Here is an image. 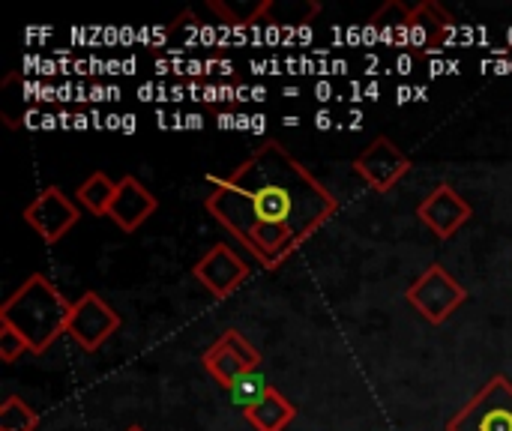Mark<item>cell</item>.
<instances>
[{
    "label": "cell",
    "instance_id": "obj_1",
    "mask_svg": "<svg viewBox=\"0 0 512 431\" xmlns=\"http://www.w3.org/2000/svg\"><path fill=\"white\" fill-rule=\"evenodd\" d=\"M204 207L264 270H276L336 216L339 201L285 144L267 138L213 183Z\"/></svg>",
    "mask_w": 512,
    "mask_h": 431
},
{
    "label": "cell",
    "instance_id": "obj_2",
    "mask_svg": "<svg viewBox=\"0 0 512 431\" xmlns=\"http://www.w3.org/2000/svg\"><path fill=\"white\" fill-rule=\"evenodd\" d=\"M72 303L60 288L42 276H27L0 306V324H9L30 348V354H45L69 327Z\"/></svg>",
    "mask_w": 512,
    "mask_h": 431
},
{
    "label": "cell",
    "instance_id": "obj_3",
    "mask_svg": "<svg viewBox=\"0 0 512 431\" xmlns=\"http://www.w3.org/2000/svg\"><path fill=\"white\" fill-rule=\"evenodd\" d=\"M447 431H512V381L492 378L450 423Z\"/></svg>",
    "mask_w": 512,
    "mask_h": 431
},
{
    "label": "cell",
    "instance_id": "obj_4",
    "mask_svg": "<svg viewBox=\"0 0 512 431\" xmlns=\"http://www.w3.org/2000/svg\"><path fill=\"white\" fill-rule=\"evenodd\" d=\"M405 300L429 321V324H444L465 300H468V288L462 282H456L441 264H432L408 291Z\"/></svg>",
    "mask_w": 512,
    "mask_h": 431
},
{
    "label": "cell",
    "instance_id": "obj_5",
    "mask_svg": "<svg viewBox=\"0 0 512 431\" xmlns=\"http://www.w3.org/2000/svg\"><path fill=\"white\" fill-rule=\"evenodd\" d=\"M24 222L45 243H60L81 222V210L60 186H48L24 207Z\"/></svg>",
    "mask_w": 512,
    "mask_h": 431
},
{
    "label": "cell",
    "instance_id": "obj_6",
    "mask_svg": "<svg viewBox=\"0 0 512 431\" xmlns=\"http://www.w3.org/2000/svg\"><path fill=\"white\" fill-rule=\"evenodd\" d=\"M411 168H414V162H411L387 135L375 138V141L354 159L357 177H363L366 186H369L372 192H381V195L393 192V189L399 186V180L411 174Z\"/></svg>",
    "mask_w": 512,
    "mask_h": 431
},
{
    "label": "cell",
    "instance_id": "obj_7",
    "mask_svg": "<svg viewBox=\"0 0 512 431\" xmlns=\"http://www.w3.org/2000/svg\"><path fill=\"white\" fill-rule=\"evenodd\" d=\"M117 330H120V315L99 294L87 291L72 303L66 336H72L84 351H90V354L99 351Z\"/></svg>",
    "mask_w": 512,
    "mask_h": 431
},
{
    "label": "cell",
    "instance_id": "obj_8",
    "mask_svg": "<svg viewBox=\"0 0 512 431\" xmlns=\"http://www.w3.org/2000/svg\"><path fill=\"white\" fill-rule=\"evenodd\" d=\"M474 210L471 204L450 186V183H438L417 207V219L438 237V240H450L456 237V231H462L471 222Z\"/></svg>",
    "mask_w": 512,
    "mask_h": 431
},
{
    "label": "cell",
    "instance_id": "obj_9",
    "mask_svg": "<svg viewBox=\"0 0 512 431\" xmlns=\"http://www.w3.org/2000/svg\"><path fill=\"white\" fill-rule=\"evenodd\" d=\"M192 276L216 297V300H225L231 297L249 276V264L225 243H216L195 267H192Z\"/></svg>",
    "mask_w": 512,
    "mask_h": 431
},
{
    "label": "cell",
    "instance_id": "obj_10",
    "mask_svg": "<svg viewBox=\"0 0 512 431\" xmlns=\"http://www.w3.org/2000/svg\"><path fill=\"white\" fill-rule=\"evenodd\" d=\"M156 210H159V198H156L135 174H126V177L117 183V195H114V201H111L108 219H111L123 234H135Z\"/></svg>",
    "mask_w": 512,
    "mask_h": 431
},
{
    "label": "cell",
    "instance_id": "obj_11",
    "mask_svg": "<svg viewBox=\"0 0 512 431\" xmlns=\"http://www.w3.org/2000/svg\"><path fill=\"white\" fill-rule=\"evenodd\" d=\"M456 21L453 15L435 3V0H423L411 9V27H408V42L405 48L417 51V54H432V51H441L453 33Z\"/></svg>",
    "mask_w": 512,
    "mask_h": 431
},
{
    "label": "cell",
    "instance_id": "obj_12",
    "mask_svg": "<svg viewBox=\"0 0 512 431\" xmlns=\"http://www.w3.org/2000/svg\"><path fill=\"white\" fill-rule=\"evenodd\" d=\"M411 9L399 0H390L381 12H375V18L366 27V39L369 42H384V45H396L405 48L408 42V27H411Z\"/></svg>",
    "mask_w": 512,
    "mask_h": 431
},
{
    "label": "cell",
    "instance_id": "obj_13",
    "mask_svg": "<svg viewBox=\"0 0 512 431\" xmlns=\"http://www.w3.org/2000/svg\"><path fill=\"white\" fill-rule=\"evenodd\" d=\"M201 363H204V369L210 372V378H216V384H222L225 390H231L234 381L243 378L246 372H258V369H252V366L237 354V348L228 342L225 333L219 336L216 345H210V348L204 351Z\"/></svg>",
    "mask_w": 512,
    "mask_h": 431
},
{
    "label": "cell",
    "instance_id": "obj_14",
    "mask_svg": "<svg viewBox=\"0 0 512 431\" xmlns=\"http://www.w3.org/2000/svg\"><path fill=\"white\" fill-rule=\"evenodd\" d=\"M243 417L252 423V429L255 431H285L294 423L297 408H294L276 387H270V390L264 393V399H258L252 408L243 411Z\"/></svg>",
    "mask_w": 512,
    "mask_h": 431
},
{
    "label": "cell",
    "instance_id": "obj_15",
    "mask_svg": "<svg viewBox=\"0 0 512 431\" xmlns=\"http://www.w3.org/2000/svg\"><path fill=\"white\" fill-rule=\"evenodd\" d=\"M114 195H117V183H114L108 174H102V171L90 174V177L75 189L78 204H81L84 210H90L93 216H108Z\"/></svg>",
    "mask_w": 512,
    "mask_h": 431
},
{
    "label": "cell",
    "instance_id": "obj_16",
    "mask_svg": "<svg viewBox=\"0 0 512 431\" xmlns=\"http://www.w3.org/2000/svg\"><path fill=\"white\" fill-rule=\"evenodd\" d=\"M39 414L18 396H9L0 405V431H36Z\"/></svg>",
    "mask_w": 512,
    "mask_h": 431
},
{
    "label": "cell",
    "instance_id": "obj_17",
    "mask_svg": "<svg viewBox=\"0 0 512 431\" xmlns=\"http://www.w3.org/2000/svg\"><path fill=\"white\" fill-rule=\"evenodd\" d=\"M267 390H270V384H267L258 372H246L243 378L234 381V387H231L228 393H231L234 405H240V408L246 411V408H252L258 399H264Z\"/></svg>",
    "mask_w": 512,
    "mask_h": 431
},
{
    "label": "cell",
    "instance_id": "obj_18",
    "mask_svg": "<svg viewBox=\"0 0 512 431\" xmlns=\"http://www.w3.org/2000/svg\"><path fill=\"white\" fill-rule=\"evenodd\" d=\"M210 9L216 12V15H222L225 18V24H252L258 15H264L267 9H270V3L264 0V3H255V6H228V3H219V0H210Z\"/></svg>",
    "mask_w": 512,
    "mask_h": 431
},
{
    "label": "cell",
    "instance_id": "obj_19",
    "mask_svg": "<svg viewBox=\"0 0 512 431\" xmlns=\"http://www.w3.org/2000/svg\"><path fill=\"white\" fill-rule=\"evenodd\" d=\"M24 351H30L27 342L9 324H0V360L3 363H15Z\"/></svg>",
    "mask_w": 512,
    "mask_h": 431
},
{
    "label": "cell",
    "instance_id": "obj_20",
    "mask_svg": "<svg viewBox=\"0 0 512 431\" xmlns=\"http://www.w3.org/2000/svg\"><path fill=\"white\" fill-rule=\"evenodd\" d=\"M126 431H144V429H141V426H129V429H126Z\"/></svg>",
    "mask_w": 512,
    "mask_h": 431
}]
</instances>
